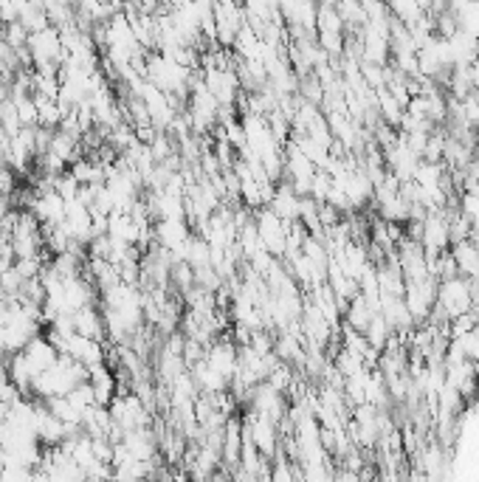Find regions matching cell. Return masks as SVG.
<instances>
[{"mask_svg":"<svg viewBox=\"0 0 479 482\" xmlns=\"http://www.w3.org/2000/svg\"><path fill=\"white\" fill-rule=\"evenodd\" d=\"M87 384H91V389H94L96 406H111V401L119 395L116 375L108 367H96V370L87 372Z\"/></svg>","mask_w":479,"mask_h":482,"instance_id":"cell-9","label":"cell"},{"mask_svg":"<svg viewBox=\"0 0 479 482\" xmlns=\"http://www.w3.org/2000/svg\"><path fill=\"white\" fill-rule=\"evenodd\" d=\"M70 319H74V330H77V336L96 338V342H102V338H104V319H102V313H99L94 305L77 311Z\"/></svg>","mask_w":479,"mask_h":482,"instance_id":"cell-10","label":"cell"},{"mask_svg":"<svg viewBox=\"0 0 479 482\" xmlns=\"http://www.w3.org/2000/svg\"><path fill=\"white\" fill-rule=\"evenodd\" d=\"M277 482H291V479H288V477H285V479H282V474H279V477H277Z\"/></svg>","mask_w":479,"mask_h":482,"instance_id":"cell-12","label":"cell"},{"mask_svg":"<svg viewBox=\"0 0 479 482\" xmlns=\"http://www.w3.org/2000/svg\"><path fill=\"white\" fill-rule=\"evenodd\" d=\"M434 308L442 313V321H454L459 316L471 313V308H474L471 279L451 277V279L437 282V302H434Z\"/></svg>","mask_w":479,"mask_h":482,"instance_id":"cell-4","label":"cell"},{"mask_svg":"<svg viewBox=\"0 0 479 482\" xmlns=\"http://www.w3.org/2000/svg\"><path fill=\"white\" fill-rule=\"evenodd\" d=\"M108 409H111V420L121 432V437L128 432H138V428L150 426V406L141 401L136 392H119Z\"/></svg>","mask_w":479,"mask_h":482,"instance_id":"cell-5","label":"cell"},{"mask_svg":"<svg viewBox=\"0 0 479 482\" xmlns=\"http://www.w3.org/2000/svg\"><path fill=\"white\" fill-rule=\"evenodd\" d=\"M65 198L54 189V187H48V189H40L37 195L31 198V214L37 218V223L43 229H54V226H62L65 223Z\"/></svg>","mask_w":479,"mask_h":482,"instance_id":"cell-8","label":"cell"},{"mask_svg":"<svg viewBox=\"0 0 479 482\" xmlns=\"http://www.w3.org/2000/svg\"><path fill=\"white\" fill-rule=\"evenodd\" d=\"M282 14H285L296 29H316L318 9L310 6V4H285V6H282Z\"/></svg>","mask_w":479,"mask_h":482,"instance_id":"cell-11","label":"cell"},{"mask_svg":"<svg viewBox=\"0 0 479 482\" xmlns=\"http://www.w3.org/2000/svg\"><path fill=\"white\" fill-rule=\"evenodd\" d=\"M85 381H87V370L79 367L77 362H70L68 355H60L57 364L51 370H45L40 378L31 384V395L40 398V401L65 398Z\"/></svg>","mask_w":479,"mask_h":482,"instance_id":"cell-1","label":"cell"},{"mask_svg":"<svg viewBox=\"0 0 479 482\" xmlns=\"http://www.w3.org/2000/svg\"><path fill=\"white\" fill-rule=\"evenodd\" d=\"M57 350H60V355H68L70 362H77L87 372L96 370V367H104V362H108V347H104V342L85 338V336H77V333L70 338H65V342H60Z\"/></svg>","mask_w":479,"mask_h":482,"instance_id":"cell-6","label":"cell"},{"mask_svg":"<svg viewBox=\"0 0 479 482\" xmlns=\"http://www.w3.org/2000/svg\"><path fill=\"white\" fill-rule=\"evenodd\" d=\"M26 51H29V60H31L34 71H43V74H60V68L65 62L60 29L48 26L37 34H31Z\"/></svg>","mask_w":479,"mask_h":482,"instance_id":"cell-3","label":"cell"},{"mask_svg":"<svg viewBox=\"0 0 479 482\" xmlns=\"http://www.w3.org/2000/svg\"><path fill=\"white\" fill-rule=\"evenodd\" d=\"M257 235L262 240V248L268 252L271 257H279V254H288V235H291V223H285L282 218L271 209H262L257 214Z\"/></svg>","mask_w":479,"mask_h":482,"instance_id":"cell-7","label":"cell"},{"mask_svg":"<svg viewBox=\"0 0 479 482\" xmlns=\"http://www.w3.org/2000/svg\"><path fill=\"white\" fill-rule=\"evenodd\" d=\"M145 79L150 85H155L158 91H164L167 96H178L186 91V85L192 82L189 77V68H184L181 62H175L167 54H158L153 51L150 57L145 60Z\"/></svg>","mask_w":479,"mask_h":482,"instance_id":"cell-2","label":"cell"}]
</instances>
